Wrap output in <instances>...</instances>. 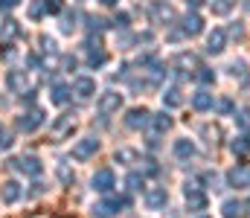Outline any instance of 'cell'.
Wrapping results in <instances>:
<instances>
[{
    "mask_svg": "<svg viewBox=\"0 0 250 218\" xmlns=\"http://www.w3.org/2000/svg\"><path fill=\"white\" fill-rule=\"evenodd\" d=\"M15 125H18V131H23V134H32V131H38V128L44 125V111H41V108H32V111L21 114Z\"/></svg>",
    "mask_w": 250,
    "mask_h": 218,
    "instance_id": "obj_1",
    "label": "cell"
},
{
    "mask_svg": "<svg viewBox=\"0 0 250 218\" xmlns=\"http://www.w3.org/2000/svg\"><path fill=\"white\" fill-rule=\"evenodd\" d=\"M227 180H230V186H236V189H248L250 186V166L248 163H239L236 169L227 172Z\"/></svg>",
    "mask_w": 250,
    "mask_h": 218,
    "instance_id": "obj_2",
    "label": "cell"
},
{
    "mask_svg": "<svg viewBox=\"0 0 250 218\" xmlns=\"http://www.w3.org/2000/svg\"><path fill=\"white\" fill-rule=\"evenodd\" d=\"M99 151V140L96 137H82L79 143L73 145V157L76 160H87V157H93Z\"/></svg>",
    "mask_w": 250,
    "mask_h": 218,
    "instance_id": "obj_3",
    "label": "cell"
},
{
    "mask_svg": "<svg viewBox=\"0 0 250 218\" xmlns=\"http://www.w3.org/2000/svg\"><path fill=\"white\" fill-rule=\"evenodd\" d=\"M125 204H128L125 198H111V201H102V204H96V207H93V216H96V218H114L125 207Z\"/></svg>",
    "mask_w": 250,
    "mask_h": 218,
    "instance_id": "obj_4",
    "label": "cell"
},
{
    "mask_svg": "<svg viewBox=\"0 0 250 218\" xmlns=\"http://www.w3.org/2000/svg\"><path fill=\"white\" fill-rule=\"evenodd\" d=\"M12 169H18L23 175H41L44 172V166H41L38 157H18V160H12Z\"/></svg>",
    "mask_w": 250,
    "mask_h": 218,
    "instance_id": "obj_5",
    "label": "cell"
},
{
    "mask_svg": "<svg viewBox=\"0 0 250 218\" xmlns=\"http://www.w3.org/2000/svg\"><path fill=\"white\" fill-rule=\"evenodd\" d=\"M143 201H146V207H148V210H163V207H166V201H169V195H166V189L151 186V189L143 195Z\"/></svg>",
    "mask_w": 250,
    "mask_h": 218,
    "instance_id": "obj_6",
    "label": "cell"
},
{
    "mask_svg": "<svg viewBox=\"0 0 250 218\" xmlns=\"http://www.w3.org/2000/svg\"><path fill=\"white\" fill-rule=\"evenodd\" d=\"M148 122H151V114H148L146 108H134V111H128V117H125V125L134 128V131H140V128L148 125Z\"/></svg>",
    "mask_w": 250,
    "mask_h": 218,
    "instance_id": "obj_7",
    "label": "cell"
},
{
    "mask_svg": "<svg viewBox=\"0 0 250 218\" xmlns=\"http://www.w3.org/2000/svg\"><path fill=\"white\" fill-rule=\"evenodd\" d=\"M187 207L192 210V213H201V210H207V195L198 189V186H187Z\"/></svg>",
    "mask_w": 250,
    "mask_h": 218,
    "instance_id": "obj_8",
    "label": "cell"
},
{
    "mask_svg": "<svg viewBox=\"0 0 250 218\" xmlns=\"http://www.w3.org/2000/svg\"><path fill=\"white\" fill-rule=\"evenodd\" d=\"M73 128H76V117H73V114H64L62 119L53 122V137H56V140H64Z\"/></svg>",
    "mask_w": 250,
    "mask_h": 218,
    "instance_id": "obj_9",
    "label": "cell"
},
{
    "mask_svg": "<svg viewBox=\"0 0 250 218\" xmlns=\"http://www.w3.org/2000/svg\"><path fill=\"white\" fill-rule=\"evenodd\" d=\"M120 105H123V96L114 93V90H108V93L99 96V111L102 114H114V111H120Z\"/></svg>",
    "mask_w": 250,
    "mask_h": 218,
    "instance_id": "obj_10",
    "label": "cell"
},
{
    "mask_svg": "<svg viewBox=\"0 0 250 218\" xmlns=\"http://www.w3.org/2000/svg\"><path fill=\"white\" fill-rule=\"evenodd\" d=\"M93 189L96 192H111L114 189V172L111 169H99L93 175Z\"/></svg>",
    "mask_w": 250,
    "mask_h": 218,
    "instance_id": "obj_11",
    "label": "cell"
},
{
    "mask_svg": "<svg viewBox=\"0 0 250 218\" xmlns=\"http://www.w3.org/2000/svg\"><path fill=\"white\" fill-rule=\"evenodd\" d=\"M21 195H23V189H21V183H18V180H6V183H3V189H0L3 204H15V201H21Z\"/></svg>",
    "mask_w": 250,
    "mask_h": 218,
    "instance_id": "obj_12",
    "label": "cell"
},
{
    "mask_svg": "<svg viewBox=\"0 0 250 218\" xmlns=\"http://www.w3.org/2000/svg\"><path fill=\"white\" fill-rule=\"evenodd\" d=\"M224 44H227V32H224V29H212L209 38H207V50H209L212 56H218V53L224 50Z\"/></svg>",
    "mask_w": 250,
    "mask_h": 218,
    "instance_id": "obj_13",
    "label": "cell"
},
{
    "mask_svg": "<svg viewBox=\"0 0 250 218\" xmlns=\"http://www.w3.org/2000/svg\"><path fill=\"white\" fill-rule=\"evenodd\" d=\"M73 90H76L82 99H87V96H93V93H96V81H93L90 76H79V79L73 81Z\"/></svg>",
    "mask_w": 250,
    "mask_h": 218,
    "instance_id": "obj_14",
    "label": "cell"
},
{
    "mask_svg": "<svg viewBox=\"0 0 250 218\" xmlns=\"http://www.w3.org/2000/svg\"><path fill=\"white\" fill-rule=\"evenodd\" d=\"M6 84H9V90H15V93H26V73L23 70H9Z\"/></svg>",
    "mask_w": 250,
    "mask_h": 218,
    "instance_id": "obj_15",
    "label": "cell"
},
{
    "mask_svg": "<svg viewBox=\"0 0 250 218\" xmlns=\"http://www.w3.org/2000/svg\"><path fill=\"white\" fill-rule=\"evenodd\" d=\"M18 35H21V23L12 20V18H6L3 26H0V41H12V38H18Z\"/></svg>",
    "mask_w": 250,
    "mask_h": 218,
    "instance_id": "obj_16",
    "label": "cell"
},
{
    "mask_svg": "<svg viewBox=\"0 0 250 218\" xmlns=\"http://www.w3.org/2000/svg\"><path fill=\"white\" fill-rule=\"evenodd\" d=\"M175 157H181V160L195 157V143H192V140H187V137H181V140L175 143Z\"/></svg>",
    "mask_w": 250,
    "mask_h": 218,
    "instance_id": "obj_17",
    "label": "cell"
},
{
    "mask_svg": "<svg viewBox=\"0 0 250 218\" xmlns=\"http://www.w3.org/2000/svg\"><path fill=\"white\" fill-rule=\"evenodd\" d=\"M151 15H154V20H163V23H166V20L175 18V9H172L169 3H154V6H151Z\"/></svg>",
    "mask_w": 250,
    "mask_h": 218,
    "instance_id": "obj_18",
    "label": "cell"
},
{
    "mask_svg": "<svg viewBox=\"0 0 250 218\" xmlns=\"http://www.w3.org/2000/svg\"><path fill=\"white\" fill-rule=\"evenodd\" d=\"M192 108H195V111H209V108H212V93L198 90V93L192 96Z\"/></svg>",
    "mask_w": 250,
    "mask_h": 218,
    "instance_id": "obj_19",
    "label": "cell"
},
{
    "mask_svg": "<svg viewBox=\"0 0 250 218\" xmlns=\"http://www.w3.org/2000/svg\"><path fill=\"white\" fill-rule=\"evenodd\" d=\"M201 29H204L201 15H187V20H184V35H198Z\"/></svg>",
    "mask_w": 250,
    "mask_h": 218,
    "instance_id": "obj_20",
    "label": "cell"
},
{
    "mask_svg": "<svg viewBox=\"0 0 250 218\" xmlns=\"http://www.w3.org/2000/svg\"><path fill=\"white\" fill-rule=\"evenodd\" d=\"M151 125H154V131H157V134H166V131L172 128V117L157 114V117H151Z\"/></svg>",
    "mask_w": 250,
    "mask_h": 218,
    "instance_id": "obj_21",
    "label": "cell"
},
{
    "mask_svg": "<svg viewBox=\"0 0 250 218\" xmlns=\"http://www.w3.org/2000/svg\"><path fill=\"white\" fill-rule=\"evenodd\" d=\"M87 47H90V44H87ZM105 61H108V56H105V50H93V47H90V56H87V64H90V67H102Z\"/></svg>",
    "mask_w": 250,
    "mask_h": 218,
    "instance_id": "obj_22",
    "label": "cell"
},
{
    "mask_svg": "<svg viewBox=\"0 0 250 218\" xmlns=\"http://www.w3.org/2000/svg\"><path fill=\"white\" fill-rule=\"evenodd\" d=\"M184 99H181V90L178 87H169L166 93H163V105H169V108H178Z\"/></svg>",
    "mask_w": 250,
    "mask_h": 218,
    "instance_id": "obj_23",
    "label": "cell"
},
{
    "mask_svg": "<svg viewBox=\"0 0 250 218\" xmlns=\"http://www.w3.org/2000/svg\"><path fill=\"white\" fill-rule=\"evenodd\" d=\"M233 6H236V0H212V12L215 15H227Z\"/></svg>",
    "mask_w": 250,
    "mask_h": 218,
    "instance_id": "obj_24",
    "label": "cell"
},
{
    "mask_svg": "<svg viewBox=\"0 0 250 218\" xmlns=\"http://www.w3.org/2000/svg\"><path fill=\"white\" fill-rule=\"evenodd\" d=\"M67 99H70V90H67L64 84H56V87H53V102H56V105H64Z\"/></svg>",
    "mask_w": 250,
    "mask_h": 218,
    "instance_id": "obj_25",
    "label": "cell"
},
{
    "mask_svg": "<svg viewBox=\"0 0 250 218\" xmlns=\"http://www.w3.org/2000/svg\"><path fill=\"white\" fill-rule=\"evenodd\" d=\"M224 216L227 218H239L242 216V201H227V204H224Z\"/></svg>",
    "mask_w": 250,
    "mask_h": 218,
    "instance_id": "obj_26",
    "label": "cell"
},
{
    "mask_svg": "<svg viewBox=\"0 0 250 218\" xmlns=\"http://www.w3.org/2000/svg\"><path fill=\"white\" fill-rule=\"evenodd\" d=\"M175 67H195V56H189V53H181L178 59H175Z\"/></svg>",
    "mask_w": 250,
    "mask_h": 218,
    "instance_id": "obj_27",
    "label": "cell"
},
{
    "mask_svg": "<svg viewBox=\"0 0 250 218\" xmlns=\"http://www.w3.org/2000/svg\"><path fill=\"white\" fill-rule=\"evenodd\" d=\"M44 9H47L50 15H59L64 9V0H44Z\"/></svg>",
    "mask_w": 250,
    "mask_h": 218,
    "instance_id": "obj_28",
    "label": "cell"
},
{
    "mask_svg": "<svg viewBox=\"0 0 250 218\" xmlns=\"http://www.w3.org/2000/svg\"><path fill=\"white\" fill-rule=\"evenodd\" d=\"M125 183H128V189H131V192H140V189H143V178H140V175H128V180H125Z\"/></svg>",
    "mask_w": 250,
    "mask_h": 218,
    "instance_id": "obj_29",
    "label": "cell"
},
{
    "mask_svg": "<svg viewBox=\"0 0 250 218\" xmlns=\"http://www.w3.org/2000/svg\"><path fill=\"white\" fill-rule=\"evenodd\" d=\"M59 178H62L64 183H73V172H70L67 163H59Z\"/></svg>",
    "mask_w": 250,
    "mask_h": 218,
    "instance_id": "obj_30",
    "label": "cell"
},
{
    "mask_svg": "<svg viewBox=\"0 0 250 218\" xmlns=\"http://www.w3.org/2000/svg\"><path fill=\"white\" fill-rule=\"evenodd\" d=\"M239 125H242V131H248V140H250V111L239 114Z\"/></svg>",
    "mask_w": 250,
    "mask_h": 218,
    "instance_id": "obj_31",
    "label": "cell"
},
{
    "mask_svg": "<svg viewBox=\"0 0 250 218\" xmlns=\"http://www.w3.org/2000/svg\"><path fill=\"white\" fill-rule=\"evenodd\" d=\"M44 12H47V9H44V0H41V3H38V0H35V3H32V6H29V15H32V18H41V15H44Z\"/></svg>",
    "mask_w": 250,
    "mask_h": 218,
    "instance_id": "obj_32",
    "label": "cell"
},
{
    "mask_svg": "<svg viewBox=\"0 0 250 218\" xmlns=\"http://www.w3.org/2000/svg\"><path fill=\"white\" fill-rule=\"evenodd\" d=\"M9 145H12V134L6 128H0V148H9Z\"/></svg>",
    "mask_w": 250,
    "mask_h": 218,
    "instance_id": "obj_33",
    "label": "cell"
},
{
    "mask_svg": "<svg viewBox=\"0 0 250 218\" xmlns=\"http://www.w3.org/2000/svg\"><path fill=\"white\" fill-rule=\"evenodd\" d=\"M21 0H0V12H9V9H15Z\"/></svg>",
    "mask_w": 250,
    "mask_h": 218,
    "instance_id": "obj_34",
    "label": "cell"
},
{
    "mask_svg": "<svg viewBox=\"0 0 250 218\" xmlns=\"http://www.w3.org/2000/svg\"><path fill=\"white\" fill-rule=\"evenodd\" d=\"M117 160H134V151H131V148H123V151H117Z\"/></svg>",
    "mask_w": 250,
    "mask_h": 218,
    "instance_id": "obj_35",
    "label": "cell"
},
{
    "mask_svg": "<svg viewBox=\"0 0 250 218\" xmlns=\"http://www.w3.org/2000/svg\"><path fill=\"white\" fill-rule=\"evenodd\" d=\"M198 79H201L204 84H209V81H212L215 76H212V73H209V70H201V73H198Z\"/></svg>",
    "mask_w": 250,
    "mask_h": 218,
    "instance_id": "obj_36",
    "label": "cell"
},
{
    "mask_svg": "<svg viewBox=\"0 0 250 218\" xmlns=\"http://www.w3.org/2000/svg\"><path fill=\"white\" fill-rule=\"evenodd\" d=\"M64 70H76V59H70V56H64Z\"/></svg>",
    "mask_w": 250,
    "mask_h": 218,
    "instance_id": "obj_37",
    "label": "cell"
},
{
    "mask_svg": "<svg viewBox=\"0 0 250 218\" xmlns=\"http://www.w3.org/2000/svg\"><path fill=\"white\" fill-rule=\"evenodd\" d=\"M128 23V15H117V26H125Z\"/></svg>",
    "mask_w": 250,
    "mask_h": 218,
    "instance_id": "obj_38",
    "label": "cell"
},
{
    "mask_svg": "<svg viewBox=\"0 0 250 218\" xmlns=\"http://www.w3.org/2000/svg\"><path fill=\"white\" fill-rule=\"evenodd\" d=\"M242 90H245V93H248V96H250V79H248V81H245V87H242Z\"/></svg>",
    "mask_w": 250,
    "mask_h": 218,
    "instance_id": "obj_39",
    "label": "cell"
},
{
    "mask_svg": "<svg viewBox=\"0 0 250 218\" xmlns=\"http://www.w3.org/2000/svg\"><path fill=\"white\" fill-rule=\"evenodd\" d=\"M102 3H105V6H117L120 0H102Z\"/></svg>",
    "mask_w": 250,
    "mask_h": 218,
    "instance_id": "obj_40",
    "label": "cell"
},
{
    "mask_svg": "<svg viewBox=\"0 0 250 218\" xmlns=\"http://www.w3.org/2000/svg\"><path fill=\"white\" fill-rule=\"evenodd\" d=\"M189 6H201V3H204V0H187Z\"/></svg>",
    "mask_w": 250,
    "mask_h": 218,
    "instance_id": "obj_41",
    "label": "cell"
},
{
    "mask_svg": "<svg viewBox=\"0 0 250 218\" xmlns=\"http://www.w3.org/2000/svg\"><path fill=\"white\" fill-rule=\"evenodd\" d=\"M204 218H207V216H204Z\"/></svg>",
    "mask_w": 250,
    "mask_h": 218,
    "instance_id": "obj_42",
    "label": "cell"
}]
</instances>
